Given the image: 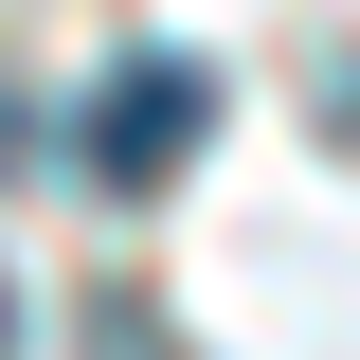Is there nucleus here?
Returning a JSON list of instances; mask_svg holds the SVG:
<instances>
[{"label":"nucleus","instance_id":"nucleus-1","mask_svg":"<svg viewBox=\"0 0 360 360\" xmlns=\"http://www.w3.org/2000/svg\"><path fill=\"white\" fill-rule=\"evenodd\" d=\"M198 144H217V72H198V54H127V72H108V90L72 108V162L108 180V198H144V180H180Z\"/></svg>","mask_w":360,"mask_h":360},{"label":"nucleus","instance_id":"nucleus-2","mask_svg":"<svg viewBox=\"0 0 360 360\" xmlns=\"http://www.w3.org/2000/svg\"><path fill=\"white\" fill-rule=\"evenodd\" d=\"M0 360H18V270H0Z\"/></svg>","mask_w":360,"mask_h":360}]
</instances>
